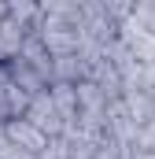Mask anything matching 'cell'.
Returning <instances> with one entry per match:
<instances>
[{
  "instance_id": "obj_1",
  "label": "cell",
  "mask_w": 155,
  "mask_h": 159,
  "mask_svg": "<svg viewBox=\"0 0 155 159\" xmlns=\"http://www.w3.org/2000/svg\"><path fill=\"white\" fill-rule=\"evenodd\" d=\"M22 119L30 122L33 129H41L48 141H55V137H63V119H59V111L52 107V100H48V93H41V96H33L30 104H26V115Z\"/></svg>"
},
{
  "instance_id": "obj_2",
  "label": "cell",
  "mask_w": 155,
  "mask_h": 159,
  "mask_svg": "<svg viewBox=\"0 0 155 159\" xmlns=\"http://www.w3.org/2000/svg\"><path fill=\"white\" fill-rule=\"evenodd\" d=\"M4 141L15 144V148H22V152H33V156H41V152L48 148V137H44L41 129H33L26 119L4 122Z\"/></svg>"
},
{
  "instance_id": "obj_3",
  "label": "cell",
  "mask_w": 155,
  "mask_h": 159,
  "mask_svg": "<svg viewBox=\"0 0 155 159\" xmlns=\"http://www.w3.org/2000/svg\"><path fill=\"white\" fill-rule=\"evenodd\" d=\"M118 107H122V115L133 122V126H144L148 119H155V96L144 93V89L122 93V96H118Z\"/></svg>"
},
{
  "instance_id": "obj_4",
  "label": "cell",
  "mask_w": 155,
  "mask_h": 159,
  "mask_svg": "<svg viewBox=\"0 0 155 159\" xmlns=\"http://www.w3.org/2000/svg\"><path fill=\"white\" fill-rule=\"evenodd\" d=\"M89 78V67L81 56H55L52 59V85H78V81Z\"/></svg>"
},
{
  "instance_id": "obj_5",
  "label": "cell",
  "mask_w": 155,
  "mask_h": 159,
  "mask_svg": "<svg viewBox=\"0 0 155 159\" xmlns=\"http://www.w3.org/2000/svg\"><path fill=\"white\" fill-rule=\"evenodd\" d=\"M26 104H30V96L22 93V89H15L11 81H7V74H4V81H0V122H15L26 115Z\"/></svg>"
},
{
  "instance_id": "obj_6",
  "label": "cell",
  "mask_w": 155,
  "mask_h": 159,
  "mask_svg": "<svg viewBox=\"0 0 155 159\" xmlns=\"http://www.w3.org/2000/svg\"><path fill=\"white\" fill-rule=\"evenodd\" d=\"M48 100L59 111L63 126H74V119H78V89L74 85H48Z\"/></svg>"
},
{
  "instance_id": "obj_7",
  "label": "cell",
  "mask_w": 155,
  "mask_h": 159,
  "mask_svg": "<svg viewBox=\"0 0 155 159\" xmlns=\"http://www.w3.org/2000/svg\"><path fill=\"white\" fill-rule=\"evenodd\" d=\"M26 37H30V34H26L19 22H11V19L0 26V67H7L11 59H19V52H22V41H26Z\"/></svg>"
},
{
  "instance_id": "obj_8",
  "label": "cell",
  "mask_w": 155,
  "mask_h": 159,
  "mask_svg": "<svg viewBox=\"0 0 155 159\" xmlns=\"http://www.w3.org/2000/svg\"><path fill=\"white\" fill-rule=\"evenodd\" d=\"M7 19L19 22L26 34H33L37 22H41V4H33V0H7Z\"/></svg>"
},
{
  "instance_id": "obj_9",
  "label": "cell",
  "mask_w": 155,
  "mask_h": 159,
  "mask_svg": "<svg viewBox=\"0 0 155 159\" xmlns=\"http://www.w3.org/2000/svg\"><path fill=\"white\" fill-rule=\"evenodd\" d=\"M126 22L155 37V0H137V4H129V19H126Z\"/></svg>"
},
{
  "instance_id": "obj_10",
  "label": "cell",
  "mask_w": 155,
  "mask_h": 159,
  "mask_svg": "<svg viewBox=\"0 0 155 159\" xmlns=\"http://www.w3.org/2000/svg\"><path fill=\"white\" fill-rule=\"evenodd\" d=\"M133 152H152L155 156V119H148L144 126H137V133H133Z\"/></svg>"
},
{
  "instance_id": "obj_11",
  "label": "cell",
  "mask_w": 155,
  "mask_h": 159,
  "mask_svg": "<svg viewBox=\"0 0 155 159\" xmlns=\"http://www.w3.org/2000/svg\"><path fill=\"white\" fill-rule=\"evenodd\" d=\"M129 152H133V148H126V144H118V141H111V137H104V141L96 144V152H92V159H129Z\"/></svg>"
},
{
  "instance_id": "obj_12",
  "label": "cell",
  "mask_w": 155,
  "mask_h": 159,
  "mask_svg": "<svg viewBox=\"0 0 155 159\" xmlns=\"http://www.w3.org/2000/svg\"><path fill=\"white\" fill-rule=\"evenodd\" d=\"M37 159H70V148H67L63 137H55V141H48V148H44Z\"/></svg>"
},
{
  "instance_id": "obj_13",
  "label": "cell",
  "mask_w": 155,
  "mask_h": 159,
  "mask_svg": "<svg viewBox=\"0 0 155 159\" xmlns=\"http://www.w3.org/2000/svg\"><path fill=\"white\" fill-rule=\"evenodd\" d=\"M0 159H37L33 152H22V148H15V144H0Z\"/></svg>"
},
{
  "instance_id": "obj_14",
  "label": "cell",
  "mask_w": 155,
  "mask_h": 159,
  "mask_svg": "<svg viewBox=\"0 0 155 159\" xmlns=\"http://www.w3.org/2000/svg\"><path fill=\"white\" fill-rule=\"evenodd\" d=\"M7 22V0H0V26Z\"/></svg>"
},
{
  "instance_id": "obj_15",
  "label": "cell",
  "mask_w": 155,
  "mask_h": 159,
  "mask_svg": "<svg viewBox=\"0 0 155 159\" xmlns=\"http://www.w3.org/2000/svg\"><path fill=\"white\" fill-rule=\"evenodd\" d=\"M0 144H4V122H0Z\"/></svg>"
}]
</instances>
